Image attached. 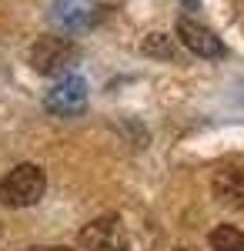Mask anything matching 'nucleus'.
Segmentation results:
<instances>
[{
  "label": "nucleus",
  "instance_id": "nucleus-1",
  "mask_svg": "<svg viewBox=\"0 0 244 251\" xmlns=\"http://www.w3.org/2000/svg\"><path fill=\"white\" fill-rule=\"evenodd\" d=\"M47 177L37 164H17L0 181V204L3 208H30L44 198Z\"/></svg>",
  "mask_w": 244,
  "mask_h": 251
},
{
  "label": "nucleus",
  "instance_id": "nucleus-2",
  "mask_svg": "<svg viewBox=\"0 0 244 251\" xmlns=\"http://www.w3.org/2000/svg\"><path fill=\"white\" fill-rule=\"evenodd\" d=\"M77 44L71 37H40L34 47H30V67L44 74V77H57L64 71H71V64L77 60Z\"/></svg>",
  "mask_w": 244,
  "mask_h": 251
},
{
  "label": "nucleus",
  "instance_id": "nucleus-3",
  "mask_svg": "<svg viewBox=\"0 0 244 251\" xmlns=\"http://www.w3.org/2000/svg\"><path fill=\"white\" fill-rule=\"evenodd\" d=\"M44 107L57 117L80 114V111L87 107V84H84V77H74V74H71V77L57 80L54 87L47 91V97H44Z\"/></svg>",
  "mask_w": 244,
  "mask_h": 251
},
{
  "label": "nucleus",
  "instance_id": "nucleus-4",
  "mask_svg": "<svg viewBox=\"0 0 244 251\" xmlns=\"http://www.w3.org/2000/svg\"><path fill=\"white\" fill-rule=\"evenodd\" d=\"M177 40L188 47L191 54H197V57H224V44H221V37L211 30V27H204L201 20H191V17H181L177 20Z\"/></svg>",
  "mask_w": 244,
  "mask_h": 251
},
{
  "label": "nucleus",
  "instance_id": "nucleus-5",
  "mask_svg": "<svg viewBox=\"0 0 244 251\" xmlns=\"http://www.w3.org/2000/svg\"><path fill=\"white\" fill-rule=\"evenodd\" d=\"M121 218L117 214H104L91 221L84 231H80V251H114L121 248Z\"/></svg>",
  "mask_w": 244,
  "mask_h": 251
},
{
  "label": "nucleus",
  "instance_id": "nucleus-6",
  "mask_svg": "<svg viewBox=\"0 0 244 251\" xmlns=\"http://www.w3.org/2000/svg\"><path fill=\"white\" fill-rule=\"evenodd\" d=\"M104 7L94 0H60L57 3V20L67 27V30H91L94 24L104 20Z\"/></svg>",
  "mask_w": 244,
  "mask_h": 251
},
{
  "label": "nucleus",
  "instance_id": "nucleus-7",
  "mask_svg": "<svg viewBox=\"0 0 244 251\" xmlns=\"http://www.w3.org/2000/svg\"><path fill=\"white\" fill-rule=\"evenodd\" d=\"M214 198L224 208H244V171L238 168H221L214 174Z\"/></svg>",
  "mask_w": 244,
  "mask_h": 251
},
{
  "label": "nucleus",
  "instance_id": "nucleus-8",
  "mask_svg": "<svg viewBox=\"0 0 244 251\" xmlns=\"http://www.w3.org/2000/svg\"><path fill=\"white\" fill-rule=\"evenodd\" d=\"M211 251H244V231L221 225L211 231Z\"/></svg>",
  "mask_w": 244,
  "mask_h": 251
},
{
  "label": "nucleus",
  "instance_id": "nucleus-9",
  "mask_svg": "<svg viewBox=\"0 0 244 251\" xmlns=\"http://www.w3.org/2000/svg\"><path fill=\"white\" fill-rule=\"evenodd\" d=\"M144 50L154 54V57H174V47H171V40L164 37V34H150V37L144 40Z\"/></svg>",
  "mask_w": 244,
  "mask_h": 251
},
{
  "label": "nucleus",
  "instance_id": "nucleus-10",
  "mask_svg": "<svg viewBox=\"0 0 244 251\" xmlns=\"http://www.w3.org/2000/svg\"><path fill=\"white\" fill-rule=\"evenodd\" d=\"M30 251H71V248H30Z\"/></svg>",
  "mask_w": 244,
  "mask_h": 251
},
{
  "label": "nucleus",
  "instance_id": "nucleus-11",
  "mask_svg": "<svg viewBox=\"0 0 244 251\" xmlns=\"http://www.w3.org/2000/svg\"><path fill=\"white\" fill-rule=\"evenodd\" d=\"M177 251H194V248H177Z\"/></svg>",
  "mask_w": 244,
  "mask_h": 251
},
{
  "label": "nucleus",
  "instance_id": "nucleus-12",
  "mask_svg": "<svg viewBox=\"0 0 244 251\" xmlns=\"http://www.w3.org/2000/svg\"><path fill=\"white\" fill-rule=\"evenodd\" d=\"M114 251H124V248H114Z\"/></svg>",
  "mask_w": 244,
  "mask_h": 251
},
{
  "label": "nucleus",
  "instance_id": "nucleus-13",
  "mask_svg": "<svg viewBox=\"0 0 244 251\" xmlns=\"http://www.w3.org/2000/svg\"><path fill=\"white\" fill-rule=\"evenodd\" d=\"M188 3H194V0H188Z\"/></svg>",
  "mask_w": 244,
  "mask_h": 251
}]
</instances>
